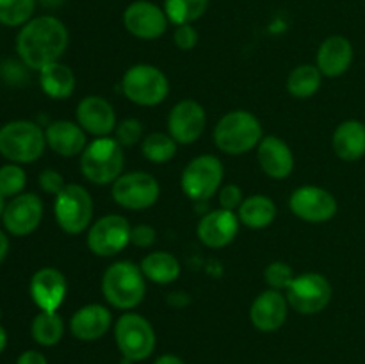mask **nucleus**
Wrapping results in <instances>:
<instances>
[{
	"label": "nucleus",
	"instance_id": "cd10ccee",
	"mask_svg": "<svg viewBox=\"0 0 365 364\" xmlns=\"http://www.w3.org/2000/svg\"><path fill=\"white\" fill-rule=\"evenodd\" d=\"M39 84L50 98L66 100L73 95L77 81H75L73 70L68 64L56 61L39 71Z\"/></svg>",
	"mask_w": 365,
	"mask_h": 364
},
{
	"label": "nucleus",
	"instance_id": "c85d7f7f",
	"mask_svg": "<svg viewBox=\"0 0 365 364\" xmlns=\"http://www.w3.org/2000/svg\"><path fill=\"white\" fill-rule=\"evenodd\" d=\"M323 84V74L316 64H299L289 74L287 91L294 98L305 100L316 95Z\"/></svg>",
	"mask_w": 365,
	"mask_h": 364
},
{
	"label": "nucleus",
	"instance_id": "bb28decb",
	"mask_svg": "<svg viewBox=\"0 0 365 364\" xmlns=\"http://www.w3.org/2000/svg\"><path fill=\"white\" fill-rule=\"evenodd\" d=\"M141 271L148 282L157 285H168L177 280L182 273V266L177 257L164 250H155L143 257Z\"/></svg>",
	"mask_w": 365,
	"mask_h": 364
},
{
	"label": "nucleus",
	"instance_id": "f3484780",
	"mask_svg": "<svg viewBox=\"0 0 365 364\" xmlns=\"http://www.w3.org/2000/svg\"><path fill=\"white\" fill-rule=\"evenodd\" d=\"M29 293H31L32 302L38 305L39 310L57 313L68 295V280L63 271L57 270V268H39L32 275Z\"/></svg>",
	"mask_w": 365,
	"mask_h": 364
},
{
	"label": "nucleus",
	"instance_id": "412c9836",
	"mask_svg": "<svg viewBox=\"0 0 365 364\" xmlns=\"http://www.w3.org/2000/svg\"><path fill=\"white\" fill-rule=\"evenodd\" d=\"M257 161L264 173L274 181H284L294 170V153L278 136H264L257 146Z\"/></svg>",
	"mask_w": 365,
	"mask_h": 364
},
{
	"label": "nucleus",
	"instance_id": "9b49d317",
	"mask_svg": "<svg viewBox=\"0 0 365 364\" xmlns=\"http://www.w3.org/2000/svg\"><path fill=\"white\" fill-rule=\"evenodd\" d=\"M110 186L113 200L127 211L150 209L160 196L159 181L148 171H123Z\"/></svg>",
	"mask_w": 365,
	"mask_h": 364
},
{
	"label": "nucleus",
	"instance_id": "7ed1b4c3",
	"mask_svg": "<svg viewBox=\"0 0 365 364\" xmlns=\"http://www.w3.org/2000/svg\"><path fill=\"white\" fill-rule=\"evenodd\" d=\"M214 143L227 156H242L259 146L264 128L259 118L245 109L223 114L214 127Z\"/></svg>",
	"mask_w": 365,
	"mask_h": 364
},
{
	"label": "nucleus",
	"instance_id": "6e6552de",
	"mask_svg": "<svg viewBox=\"0 0 365 364\" xmlns=\"http://www.w3.org/2000/svg\"><path fill=\"white\" fill-rule=\"evenodd\" d=\"M93 196L84 186L66 184V188L53 200V216L63 232L70 236H78L88 232L93 220Z\"/></svg>",
	"mask_w": 365,
	"mask_h": 364
},
{
	"label": "nucleus",
	"instance_id": "f257e3e1",
	"mask_svg": "<svg viewBox=\"0 0 365 364\" xmlns=\"http://www.w3.org/2000/svg\"><path fill=\"white\" fill-rule=\"evenodd\" d=\"M70 43V32L59 18L41 14L21 25L16 36V54L31 70L41 71L61 61Z\"/></svg>",
	"mask_w": 365,
	"mask_h": 364
},
{
	"label": "nucleus",
	"instance_id": "49530a36",
	"mask_svg": "<svg viewBox=\"0 0 365 364\" xmlns=\"http://www.w3.org/2000/svg\"><path fill=\"white\" fill-rule=\"evenodd\" d=\"M4 209H6V196H4L2 193H0V218H2Z\"/></svg>",
	"mask_w": 365,
	"mask_h": 364
},
{
	"label": "nucleus",
	"instance_id": "c756f323",
	"mask_svg": "<svg viewBox=\"0 0 365 364\" xmlns=\"http://www.w3.org/2000/svg\"><path fill=\"white\" fill-rule=\"evenodd\" d=\"M31 334L38 345L56 346L64 335V321L59 313L39 310L31 325Z\"/></svg>",
	"mask_w": 365,
	"mask_h": 364
},
{
	"label": "nucleus",
	"instance_id": "c9c22d12",
	"mask_svg": "<svg viewBox=\"0 0 365 364\" xmlns=\"http://www.w3.org/2000/svg\"><path fill=\"white\" fill-rule=\"evenodd\" d=\"M143 132H145V128H143L141 120L125 118V120L118 121L116 128H114V139L123 148H128V146H135L138 143L143 141Z\"/></svg>",
	"mask_w": 365,
	"mask_h": 364
},
{
	"label": "nucleus",
	"instance_id": "473e14b6",
	"mask_svg": "<svg viewBox=\"0 0 365 364\" xmlns=\"http://www.w3.org/2000/svg\"><path fill=\"white\" fill-rule=\"evenodd\" d=\"M38 0H0V24L6 27H21L34 18Z\"/></svg>",
	"mask_w": 365,
	"mask_h": 364
},
{
	"label": "nucleus",
	"instance_id": "0eeeda50",
	"mask_svg": "<svg viewBox=\"0 0 365 364\" xmlns=\"http://www.w3.org/2000/svg\"><path fill=\"white\" fill-rule=\"evenodd\" d=\"M114 339L125 360L138 363L148 359L155 350V330L145 316L138 313L121 314L114 323Z\"/></svg>",
	"mask_w": 365,
	"mask_h": 364
},
{
	"label": "nucleus",
	"instance_id": "4468645a",
	"mask_svg": "<svg viewBox=\"0 0 365 364\" xmlns=\"http://www.w3.org/2000/svg\"><path fill=\"white\" fill-rule=\"evenodd\" d=\"M170 20L164 7L150 0H134L123 11V27L134 38L153 41L166 34Z\"/></svg>",
	"mask_w": 365,
	"mask_h": 364
},
{
	"label": "nucleus",
	"instance_id": "6ab92c4d",
	"mask_svg": "<svg viewBox=\"0 0 365 364\" xmlns=\"http://www.w3.org/2000/svg\"><path fill=\"white\" fill-rule=\"evenodd\" d=\"M289 302L284 291L269 289L260 293L250 307V321L260 332H277L289 316Z\"/></svg>",
	"mask_w": 365,
	"mask_h": 364
},
{
	"label": "nucleus",
	"instance_id": "ddd939ff",
	"mask_svg": "<svg viewBox=\"0 0 365 364\" xmlns=\"http://www.w3.org/2000/svg\"><path fill=\"white\" fill-rule=\"evenodd\" d=\"M289 209L307 223H327L337 214L339 202L328 189L319 186H299L289 198Z\"/></svg>",
	"mask_w": 365,
	"mask_h": 364
},
{
	"label": "nucleus",
	"instance_id": "20e7f679",
	"mask_svg": "<svg viewBox=\"0 0 365 364\" xmlns=\"http://www.w3.org/2000/svg\"><path fill=\"white\" fill-rule=\"evenodd\" d=\"M114 136L95 138L81 153V173L95 186H109L123 173L125 152Z\"/></svg>",
	"mask_w": 365,
	"mask_h": 364
},
{
	"label": "nucleus",
	"instance_id": "b1692460",
	"mask_svg": "<svg viewBox=\"0 0 365 364\" xmlns=\"http://www.w3.org/2000/svg\"><path fill=\"white\" fill-rule=\"evenodd\" d=\"M46 146L61 157L81 156L88 146V134L77 121L56 120L45 128Z\"/></svg>",
	"mask_w": 365,
	"mask_h": 364
},
{
	"label": "nucleus",
	"instance_id": "aec40b11",
	"mask_svg": "<svg viewBox=\"0 0 365 364\" xmlns=\"http://www.w3.org/2000/svg\"><path fill=\"white\" fill-rule=\"evenodd\" d=\"M239 228L241 221L237 213L220 207L203 214L196 227V234L200 241L209 248H225L237 238Z\"/></svg>",
	"mask_w": 365,
	"mask_h": 364
},
{
	"label": "nucleus",
	"instance_id": "e433bc0d",
	"mask_svg": "<svg viewBox=\"0 0 365 364\" xmlns=\"http://www.w3.org/2000/svg\"><path fill=\"white\" fill-rule=\"evenodd\" d=\"M200 34L196 31V27L192 24H184V25H175L173 31V43L177 45L178 50H192L198 45Z\"/></svg>",
	"mask_w": 365,
	"mask_h": 364
},
{
	"label": "nucleus",
	"instance_id": "f8f14e48",
	"mask_svg": "<svg viewBox=\"0 0 365 364\" xmlns=\"http://www.w3.org/2000/svg\"><path fill=\"white\" fill-rule=\"evenodd\" d=\"M132 225L121 214H106L91 223L86 243L93 256L114 257L130 245Z\"/></svg>",
	"mask_w": 365,
	"mask_h": 364
},
{
	"label": "nucleus",
	"instance_id": "ea45409f",
	"mask_svg": "<svg viewBox=\"0 0 365 364\" xmlns=\"http://www.w3.org/2000/svg\"><path fill=\"white\" fill-rule=\"evenodd\" d=\"M157 239V232L152 225L139 223L132 227L130 231V245L138 246V248H150L153 246Z\"/></svg>",
	"mask_w": 365,
	"mask_h": 364
},
{
	"label": "nucleus",
	"instance_id": "9d476101",
	"mask_svg": "<svg viewBox=\"0 0 365 364\" xmlns=\"http://www.w3.org/2000/svg\"><path fill=\"white\" fill-rule=\"evenodd\" d=\"M285 296L291 309L305 316H312V314L323 313L330 305L334 288L323 273L307 271V273L296 275L285 291Z\"/></svg>",
	"mask_w": 365,
	"mask_h": 364
},
{
	"label": "nucleus",
	"instance_id": "a18cd8bd",
	"mask_svg": "<svg viewBox=\"0 0 365 364\" xmlns=\"http://www.w3.org/2000/svg\"><path fill=\"white\" fill-rule=\"evenodd\" d=\"M6 345H7V332H6V328H4L2 325H0V353L4 352Z\"/></svg>",
	"mask_w": 365,
	"mask_h": 364
},
{
	"label": "nucleus",
	"instance_id": "72a5a7b5",
	"mask_svg": "<svg viewBox=\"0 0 365 364\" xmlns=\"http://www.w3.org/2000/svg\"><path fill=\"white\" fill-rule=\"evenodd\" d=\"M25 184H27V173L21 168V164H4L0 166V193L4 196H18L24 193Z\"/></svg>",
	"mask_w": 365,
	"mask_h": 364
},
{
	"label": "nucleus",
	"instance_id": "f704fd0d",
	"mask_svg": "<svg viewBox=\"0 0 365 364\" xmlns=\"http://www.w3.org/2000/svg\"><path fill=\"white\" fill-rule=\"evenodd\" d=\"M296 273L291 268V264L284 263V261H274L269 263L264 270V280H266L267 288L277 289V291H287L291 282L294 280Z\"/></svg>",
	"mask_w": 365,
	"mask_h": 364
},
{
	"label": "nucleus",
	"instance_id": "423d86ee",
	"mask_svg": "<svg viewBox=\"0 0 365 364\" xmlns=\"http://www.w3.org/2000/svg\"><path fill=\"white\" fill-rule=\"evenodd\" d=\"M121 91L135 106L155 107L170 95V81L155 64L138 63L121 77Z\"/></svg>",
	"mask_w": 365,
	"mask_h": 364
},
{
	"label": "nucleus",
	"instance_id": "a211bd4d",
	"mask_svg": "<svg viewBox=\"0 0 365 364\" xmlns=\"http://www.w3.org/2000/svg\"><path fill=\"white\" fill-rule=\"evenodd\" d=\"M77 123L86 131V134H91L95 138H106L114 134V128L118 125L116 111L113 103L100 95H88L77 103Z\"/></svg>",
	"mask_w": 365,
	"mask_h": 364
},
{
	"label": "nucleus",
	"instance_id": "a878e982",
	"mask_svg": "<svg viewBox=\"0 0 365 364\" xmlns=\"http://www.w3.org/2000/svg\"><path fill=\"white\" fill-rule=\"evenodd\" d=\"M237 216L246 228L262 231L269 227L277 218V203L266 195L245 196L241 207L237 209Z\"/></svg>",
	"mask_w": 365,
	"mask_h": 364
},
{
	"label": "nucleus",
	"instance_id": "2eb2a0df",
	"mask_svg": "<svg viewBox=\"0 0 365 364\" xmlns=\"http://www.w3.org/2000/svg\"><path fill=\"white\" fill-rule=\"evenodd\" d=\"M207 127V113L196 100H180L168 114V134L178 145H192L202 138Z\"/></svg>",
	"mask_w": 365,
	"mask_h": 364
},
{
	"label": "nucleus",
	"instance_id": "37998d69",
	"mask_svg": "<svg viewBox=\"0 0 365 364\" xmlns=\"http://www.w3.org/2000/svg\"><path fill=\"white\" fill-rule=\"evenodd\" d=\"M7 252H9V239H7L6 232L0 231V264L7 257Z\"/></svg>",
	"mask_w": 365,
	"mask_h": 364
},
{
	"label": "nucleus",
	"instance_id": "1a4fd4ad",
	"mask_svg": "<svg viewBox=\"0 0 365 364\" xmlns=\"http://www.w3.org/2000/svg\"><path fill=\"white\" fill-rule=\"evenodd\" d=\"M225 168L220 157L203 153L195 157L184 168L180 177V188L192 202H207L223 186Z\"/></svg>",
	"mask_w": 365,
	"mask_h": 364
},
{
	"label": "nucleus",
	"instance_id": "5701e85b",
	"mask_svg": "<svg viewBox=\"0 0 365 364\" xmlns=\"http://www.w3.org/2000/svg\"><path fill=\"white\" fill-rule=\"evenodd\" d=\"M355 50L351 41L344 36H328L317 49L316 66L323 74V77H341L351 68Z\"/></svg>",
	"mask_w": 365,
	"mask_h": 364
},
{
	"label": "nucleus",
	"instance_id": "f03ea898",
	"mask_svg": "<svg viewBox=\"0 0 365 364\" xmlns=\"http://www.w3.org/2000/svg\"><path fill=\"white\" fill-rule=\"evenodd\" d=\"M146 278L132 261H116L102 275V295L110 307L132 310L145 300Z\"/></svg>",
	"mask_w": 365,
	"mask_h": 364
},
{
	"label": "nucleus",
	"instance_id": "4c0bfd02",
	"mask_svg": "<svg viewBox=\"0 0 365 364\" xmlns=\"http://www.w3.org/2000/svg\"><path fill=\"white\" fill-rule=\"evenodd\" d=\"M217 198H220L221 209L237 213L242 200H245V195H242V189L237 184H223L220 188V191H217Z\"/></svg>",
	"mask_w": 365,
	"mask_h": 364
},
{
	"label": "nucleus",
	"instance_id": "4be33fe9",
	"mask_svg": "<svg viewBox=\"0 0 365 364\" xmlns=\"http://www.w3.org/2000/svg\"><path fill=\"white\" fill-rule=\"evenodd\" d=\"M113 327V313L102 303L78 307L70 320V332L78 341H98Z\"/></svg>",
	"mask_w": 365,
	"mask_h": 364
},
{
	"label": "nucleus",
	"instance_id": "a19ab883",
	"mask_svg": "<svg viewBox=\"0 0 365 364\" xmlns=\"http://www.w3.org/2000/svg\"><path fill=\"white\" fill-rule=\"evenodd\" d=\"M16 364H48L46 357L38 350H27L18 357Z\"/></svg>",
	"mask_w": 365,
	"mask_h": 364
},
{
	"label": "nucleus",
	"instance_id": "c03bdc74",
	"mask_svg": "<svg viewBox=\"0 0 365 364\" xmlns=\"http://www.w3.org/2000/svg\"><path fill=\"white\" fill-rule=\"evenodd\" d=\"M38 4H41L46 9H56V7L63 6L64 0H38Z\"/></svg>",
	"mask_w": 365,
	"mask_h": 364
},
{
	"label": "nucleus",
	"instance_id": "39448f33",
	"mask_svg": "<svg viewBox=\"0 0 365 364\" xmlns=\"http://www.w3.org/2000/svg\"><path fill=\"white\" fill-rule=\"evenodd\" d=\"M45 131L36 121L14 120L0 127V156L14 164H31L45 153Z\"/></svg>",
	"mask_w": 365,
	"mask_h": 364
},
{
	"label": "nucleus",
	"instance_id": "7c9ffc66",
	"mask_svg": "<svg viewBox=\"0 0 365 364\" xmlns=\"http://www.w3.org/2000/svg\"><path fill=\"white\" fill-rule=\"evenodd\" d=\"M178 143L168 132H152L141 141V153L153 164L170 163L177 156Z\"/></svg>",
	"mask_w": 365,
	"mask_h": 364
},
{
	"label": "nucleus",
	"instance_id": "58836bf2",
	"mask_svg": "<svg viewBox=\"0 0 365 364\" xmlns=\"http://www.w3.org/2000/svg\"><path fill=\"white\" fill-rule=\"evenodd\" d=\"M38 182H39V188H41L46 195L57 196L64 188H66V181H64V177L59 173V171L53 170V168H46V170H43L41 173H39Z\"/></svg>",
	"mask_w": 365,
	"mask_h": 364
},
{
	"label": "nucleus",
	"instance_id": "393cba45",
	"mask_svg": "<svg viewBox=\"0 0 365 364\" xmlns=\"http://www.w3.org/2000/svg\"><path fill=\"white\" fill-rule=\"evenodd\" d=\"M331 146L339 159L353 161L365 156V123L360 120H346L337 125L331 136Z\"/></svg>",
	"mask_w": 365,
	"mask_h": 364
},
{
	"label": "nucleus",
	"instance_id": "79ce46f5",
	"mask_svg": "<svg viewBox=\"0 0 365 364\" xmlns=\"http://www.w3.org/2000/svg\"><path fill=\"white\" fill-rule=\"evenodd\" d=\"M153 364H185L184 359L175 353H164V355H159Z\"/></svg>",
	"mask_w": 365,
	"mask_h": 364
},
{
	"label": "nucleus",
	"instance_id": "dca6fc26",
	"mask_svg": "<svg viewBox=\"0 0 365 364\" xmlns=\"http://www.w3.org/2000/svg\"><path fill=\"white\" fill-rule=\"evenodd\" d=\"M43 207L41 198L34 193H21V195L13 196L6 203V209L2 214V223L9 234L29 236L41 225L43 220Z\"/></svg>",
	"mask_w": 365,
	"mask_h": 364
},
{
	"label": "nucleus",
	"instance_id": "de8ad7c7",
	"mask_svg": "<svg viewBox=\"0 0 365 364\" xmlns=\"http://www.w3.org/2000/svg\"><path fill=\"white\" fill-rule=\"evenodd\" d=\"M0 318H2V310H0Z\"/></svg>",
	"mask_w": 365,
	"mask_h": 364
},
{
	"label": "nucleus",
	"instance_id": "2f4dec72",
	"mask_svg": "<svg viewBox=\"0 0 365 364\" xmlns=\"http://www.w3.org/2000/svg\"><path fill=\"white\" fill-rule=\"evenodd\" d=\"M210 0H164V11L173 25L195 24L209 9Z\"/></svg>",
	"mask_w": 365,
	"mask_h": 364
}]
</instances>
